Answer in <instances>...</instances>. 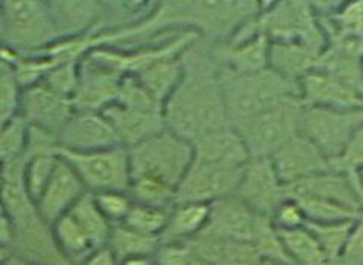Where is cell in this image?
Here are the masks:
<instances>
[{
    "label": "cell",
    "instance_id": "6da1fadb",
    "mask_svg": "<svg viewBox=\"0 0 363 265\" xmlns=\"http://www.w3.org/2000/svg\"><path fill=\"white\" fill-rule=\"evenodd\" d=\"M198 40L183 54V78L163 107L167 130L191 144L231 125L220 67L211 48H199Z\"/></svg>",
    "mask_w": 363,
    "mask_h": 265
},
{
    "label": "cell",
    "instance_id": "7a4b0ae2",
    "mask_svg": "<svg viewBox=\"0 0 363 265\" xmlns=\"http://www.w3.org/2000/svg\"><path fill=\"white\" fill-rule=\"evenodd\" d=\"M25 158L2 163V214L14 229L13 253L41 265H69L52 237V226L40 215L26 193L23 180ZM6 256V254H5Z\"/></svg>",
    "mask_w": 363,
    "mask_h": 265
},
{
    "label": "cell",
    "instance_id": "3957f363",
    "mask_svg": "<svg viewBox=\"0 0 363 265\" xmlns=\"http://www.w3.org/2000/svg\"><path fill=\"white\" fill-rule=\"evenodd\" d=\"M230 124L238 126L286 101L300 98V84L272 69L257 73H234L220 69Z\"/></svg>",
    "mask_w": 363,
    "mask_h": 265
},
{
    "label": "cell",
    "instance_id": "277c9868",
    "mask_svg": "<svg viewBox=\"0 0 363 265\" xmlns=\"http://www.w3.org/2000/svg\"><path fill=\"white\" fill-rule=\"evenodd\" d=\"M2 48L18 55H37L61 40L53 23L49 2L2 0L0 2Z\"/></svg>",
    "mask_w": 363,
    "mask_h": 265
},
{
    "label": "cell",
    "instance_id": "5b68a950",
    "mask_svg": "<svg viewBox=\"0 0 363 265\" xmlns=\"http://www.w3.org/2000/svg\"><path fill=\"white\" fill-rule=\"evenodd\" d=\"M128 151L133 178L157 180L177 190L195 161V145L167 129Z\"/></svg>",
    "mask_w": 363,
    "mask_h": 265
},
{
    "label": "cell",
    "instance_id": "8992f818",
    "mask_svg": "<svg viewBox=\"0 0 363 265\" xmlns=\"http://www.w3.org/2000/svg\"><path fill=\"white\" fill-rule=\"evenodd\" d=\"M259 31L271 43H298L324 52L327 37L313 4L275 2L264 4L257 17Z\"/></svg>",
    "mask_w": 363,
    "mask_h": 265
},
{
    "label": "cell",
    "instance_id": "52a82bcc",
    "mask_svg": "<svg viewBox=\"0 0 363 265\" xmlns=\"http://www.w3.org/2000/svg\"><path fill=\"white\" fill-rule=\"evenodd\" d=\"M303 109L301 98H294L254 116L234 129L243 137L252 158H271L300 133Z\"/></svg>",
    "mask_w": 363,
    "mask_h": 265
},
{
    "label": "cell",
    "instance_id": "ba28073f",
    "mask_svg": "<svg viewBox=\"0 0 363 265\" xmlns=\"http://www.w3.org/2000/svg\"><path fill=\"white\" fill-rule=\"evenodd\" d=\"M60 156L73 166L89 193H130L133 175L128 148L114 146L91 153L60 150Z\"/></svg>",
    "mask_w": 363,
    "mask_h": 265
},
{
    "label": "cell",
    "instance_id": "9c48e42d",
    "mask_svg": "<svg viewBox=\"0 0 363 265\" xmlns=\"http://www.w3.org/2000/svg\"><path fill=\"white\" fill-rule=\"evenodd\" d=\"M362 124L363 110H332L304 105L300 134L315 144L333 163L342 156L351 137Z\"/></svg>",
    "mask_w": 363,
    "mask_h": 265
},
{
    "label": "cell",
    "instance_id": "30bf717a",
    "mask_svg": "<svg viewBox=\"0 0 363 265\" xmlns=\"http://www.w3.org/2000/svg\"><path fill=\"white\" fill-rule=\"evenodd\" d=\"M126 75L105 57L101 48L79 60V84L74 94V109L104 112L119 97Z\"/></svg>",
    "mask_w": 363,
    "mask_h": 265
},
{
    "label": "cell",
    "instance_id": "8fae6325",
    "mask_svg": "<svg viewBox=\"0 0 363 265\" xmlns=\"http://www.w3.org/2000/svg\"><path fill=\"white\" fill-rule=\"evenodd\" d=\"M234 195L257 215L272 217L275 209L286 200V190L271 158H251L242 169Z\"/></svg>",
    "mask_w": 363,
    "mask_h": 265
},
{
    "label": "cell",
    "instance_id": "7c38bea8",
    "mask_svg": "<svg viewBox=\"0 0 363 265\" xmlns=\"http://www.w3.org/2000/svg\"><path fill=\"white\" fill-rule=\"evenodd\" d=\"M242 169H228L194 161L177 190V203H206L234 195Z\"/></svg>",
    "mask_w": 363,
    "mask_h": 265
},
{
    "label": "cell",
    "instance_id": "4fadbf2b",
    "mask_svg": "<svg viewBox=\"0 0 363 265\" xmlns=\"http://www.w3.org/2000/svg\"><path fill=\"white\" fill-rule=\"evenodd\" d=\"M60 150L91 153L123 146L119 136L102 112L74 110L69 122L58 133Z\"/></svg>",
    "mask_w": 363,
    "mask_h": 265
},
{
    "label": "cell",
    "instance_id": "5bb4252c",
    "mask_svg": "<svg viewBox=\"0 0 363 265\" xmlns=\"http://www.w3.org/2000/svg\"><path fill=\"white\" fill-rule=\"evenodd\" d=\"M271 161L284 186L298 183L301 180L327 171H333L332 162L315 144L306 139L300 133L284 144L271 157Z\"/></svg>",
    "mask_w": 363,
    "mask_h": 265
},
{
    "label": "cell",
    "instance_id": "9a60e30c",
    "mask_svg": "<svg viewBox=\"0 0 363 265\" xmlns=\"http://www.w3.org/2000/svg\"><path fill=\"white\" fill-rule=\"evenodd\" d=\"M73 101L60 97L58 93L50 90L43 82L25 89L23 99H21L20 116L32 126L48 130L50 133H58L62 126L69 122L74 113Z\"/></svg>",
    "mask_w": 363,
    "mask_h": 265
},
{
    "label": "cell",
    "instance_id": "2e32d148",
    "mask_svg": "<svg viewBox=\"0 0 363 265\" xmlns=\"http://www.w3.org/2000/svg\"><path fill=\"white\" fill-rule=\"evenodd\" d=\"M300 98L306 107L363 110V93L323 70H312L300 81Z\"/></svg>",
    "mask_w": 363,
    "mask_h": 265
},
{
    "label": "cell",
    "instance_id": "e0dca14e",
    "mask_svg": "<svg viewBox=\"0 0 363 265\" xmlns=\"http://www.w3.org/2000/svg\"><path fill=\"white\" fill-rule=\"evenodd\" d=\"M87 193V188L73 166L61 157L55 173L35 206L40 215L52 226L60 217L66 215L78 203V200Z\"/></svg>",
    "mask_w": 363,
    "mask_h": 265
},
{
    "label": "cell",
    "instance_id": "ac0fdd59",
    "mask_svg": "<svg viewBox=\"0 0 363 265\" xmlns=\"http://www.w3.org/2000/svg\"><path fill=\"white\" fill-rule=\"evenodd\" d=\"M218 65L234 73H257L269 69V38L257 34L248 38L227 40L211 46Z\"/></svg>",
    "mask_w": 363,
    "mask_h": 265
},
{
    "label": "cell",
    "instance_id": "d6986e66",
    "mask_svg": "<svg viewBox=\"0 0 363 265\" xmlns=\"http://www.w3.org/2000/svg\"><path fill=\"white\" fill-rule=\"evenodd\" d=\"M49 8L61 40L108 31L102 2H49Z\"/></svg>",
    "mask_w": 363,
    "mask_h": 265
},
{
    "label": "cell",
    "instance_id": "ffe728a7",
    "mask_svg": "<svg viewBox=\"0 0 363 265\" xmlns=\"http://www.w3.org/2000/svg\"><path fill=\"white\" fill-rule=\"evenodd\" d=\"M195 145V161L228 169H243L251 162V153L240 133L233 125L213 131Z\"/></svg>",
    "mask_w": 363,
    "mask_h": 265
},
{
    "label": "cell",
    "instance_id": "44dd1931",
    "mask_svg": "<svg viewBox=\"0 0 363 265\" xmlns=\"http://www.w3.org/2000/svg\"><path fill=\"white\" fill-rule=\"evenodd\" d=\"M257 214L236 195L220 198L210 205V220L202 233L220 238L251 241Z\"/></svg>",
    "mask_w": 363,
    "mask_h": 265
},
{
    "label": "cell",
    "instance_id": "7402d4cb",
    "mask_svg": "<svg viewBox=\"0 0 363 265\" xmlns=\"http://www.w3.org/2000/svg\"><path fill=\"white\" fill-rule=\"evenodd\" d=\"M125 148H131L166 130L163 113L143 112L113 102L104 112Z\"/></svg>",
    "mask_w": 363,
    "mask_h": 265
},
{
    "label": "cell",
    "instance_id": "603a6c76",
    "mask_svg": "<svg viewBox=\"0 0 363 265\" xmlns=\"http://www.w3.org/2000/svg\"><path fill=\"white\" fill-rule=\"evenodd\" d=\"M284 190L286 198L315 197L335 201V203L348 206L351 209L362 210L354 186L351 183L350 175L345 173L327 171L323 174L313 175L311 178L301 180V182L298 183L287 185L284 186Z\"/></svg>",
    "mask_w": 363,
    "mask_h": 265
},
{
    "label": "cell",
    "instance_id": "cb8c5ba5",
    "mask_svg": "<svg viewBox=\"0 0 363 265\" xmlns=\"http://www.w3.org/2000/svg\"><path fill=\"white\" fill-rule=\"evenodd\" d=\"M198 258L211 265H259L260 254L251 241L220 238L201 233L189 241Z\"/></svg>",
    "mask_w": 363,
    "mask_h": 265
},
{
    "label": "cell",
    "instance_id": "d4e9b609",
    "mask_svg": "<svg viewBox=\"0 0 363 265\" xmlns=\"http://www.w3.org/2000/svg\"><path fill=\"white\" fill-rule=\"evenodd\" d=\"M319 52L313 48L298 43H271L269 69L280 73L286 80L300 84V81L316 69Z\"/></svg>",
    "mask_w": 363,
    "mask_h": 265
},
{
    "label": "cell",
    "instance_id": "484cf974",
    "mask_svg": "<svg viewBox=\"0 0 363 265\" xmlns=\"http://www.w3.org/2000/svg\"><path fill=\"white\" fill-rule=\"evenodd\" d=\"M210 220V205L175 203L170 209L162 242H189L206 230Z\"/></svg>",
    "mask_w": 363,
    "mask_h": 265
},
{
    "label": "cell",
    "instance_id": "4316f807",
    "mask_svg": "<svg viewBox=\"0 0 363 265\" xmlns=\"http://www.w3.org/2000/svg\"><path fill=\"white\" fill-rule=\"evenodd\" d=\"M52 237L61 256L69 262V265H78L90 253L98 250L90 237L79 226V222L69 212L53 222Z\"/></svg>",
    "mask_w": 363,
    "mask_h": 265
},
{
    "label": "cell",
    "instance_id": "83f0119b",
    "mask_svg": "<svg viewBox=\"0 0 363 265\" xmlns=\"http://www.w3.org/2000/svg\"><path fill=\"white\" fill-rule=\"evenodd\" d=\"M160 244H162L160 238L145 235V233L134 230L130 226L121 222V225L113 226L106 246L113 250L119 262H122L128 258L135 256L154 258Z\"/></svg>",
    "mask_w": 363,
    "mask_h": 265
},
{
    "label": "cell",
    "instance_id": "f1b7e54d",
    "mask_svg": "<svg viewBox=\"0 0 363 265\" xmlns=\"http://www.w3.org/2000/svg\"><path fill=\"white\" fill-rule=\"evenodd\" d=\"M284 249L295 265H325L328 258L313 233L306 226L279 229Z\"/></svg>",
    "mask_w": 363,
    "mask_h": 265
},
{
    "label": "cell",
    "instance_id": "f546056e",
    "mask_svg": "<svg viewBox=\"0 0 363 265\" xmlns=\"http://www.w3.org/2000/svg\"><path fill=\"white\" fill-rule=\"evenodd\" d=\"M69 214L79 222V226L90 237L96 249L105 247L108 244L113 225L104 217L91 193L84 194L78 203L69 210Z\"/></svg>",
    "mask_w": 363,
    "mask_h": 265
},
{
    "label": "cell",
    "instance_id": "4dcf8cb0",
    "mask_svg": "<svg viewBox=\"0 0 363 265\" xmlns=\"http://www.w3.org/2000/svg\"><path fill=\"white\" fill-rule=\"evenodd\" d=\"M60 151L26 154L23 180L26 193L34 203H37L41 194L45 193L48 183L50 182V178L60 163Z\"/></svg>",
    "mask_w": 363,
    "mask_h": 265
},
{
    "label": "cell",
    "instance_id": "1f68e13d",
    "mask_svg": "<svg viewBox=\"0 0 363 265\" xmlns=\"http://www.w3.org/2000/svg\"><path fill=\"white\" fill-rule=\"evenodd\" d=\"M316 69L330 73L363 93V60L350 57L327 46L319 55Z\"/></svg>",
    "mask_w": 363,
    "mask_h": 265
},
{
    "label": "cell",
    "instance_id": "d6a6232c",
    "mask_svg": "<svg viewBox=\"0 0 363 265\" xmlns=\"http://www.w3.org/2000/svg\"><path fill=\"white\" fill-rule=\"evenodd\" d=\"M357 220L340 222H312L307 221L306 227L311 230L318 239L319 246L325 252L328 261H335L344 256L351 232L354 229Z\"/></svg>",
    "mask_w": 363,
    "mask_h": 265
},
{
    "label": "cell",
    "instance_id": "836d02e7",
    "mask_svg": "<svg viewBox=\"0 0 363 265\" xmlns=\"http://www.w3.org/2000/svg\"><path fill=\"white\" fill-rule=\"evenodd\" d=\"M251 242L260 254L262 261H274L295 265L289 258V254H287L280 237V232L274 225L271 217L257 215Z\"/></svg>",
    "mask_w": 363,
    "mask_h": 265
},
{
    "label": "cell",
    "instance_id": "e575fe53",
    "mask_svg": "<svg viewBox=\"0 0 363 265\" xmlns=\"http://www.w3.org/2000/svg\"><path fill=\"white\" fill-rule=\"evenodd\" d=\"M295 200L301 206L306 220L312 222H340V221H353L359 220L363 214L362 210L351 209L348 206L335 203L323 198L315 197H300L291 198ZM306 221V222H307Z\"/></svg>",
    "mask_w": 363,
    "mask_h": 265
},
{
    "label": "cell",
    "instance_id": "d590c367",
    "mask_svg": "<svg viewBox=\"0 0 363 265\" xmlns=\"http://www.w3.org/2000/svg\"><path fill=\"white\" fill-rule=\"evenodd\" d=\"M23 92L14 66L0 61V125H5L20 114Z\"/></svg>",
    "mask_w": 363,
    "mask_h": 265
},
{
    "label": "cell",
    "instance_id": "8d00e7d4",
    "mask_svg": "<svg viewBox=\"0 0 363 265\" xmlns=\"http://www.w3.org/2000/svg\"><path fill=\"white\" fill-rule=\"evenodd\" d=\"M29 124L21 116H16L5 125L0 131V162H16L26 157L28 139H29Z\"/></svg>",
    "mask_w": 363,
    "mask_h": 265
},
{
    "label": "cell",
    "instance_id": "74e56055",
    "mask_svg": "<svg viewBox=\"0 0 363 265\" xmlns=\"http://www.w3.org/2000/svg\"><path fill=\"white\" fill-rule=\"evenodd\" d=\"M170 209H162L154 206H146L134 203L130 214H128L123 225L130 226L149 237H157L162 239L163 232L167 226Z\"/></svg>",
    "mask_w": 363,
    "mask_h": 265
},
{
    "label": "cell",
    "instance_id": "f35d334b",
    "mask_svg": "<svg viewBox=\"0 0 363 265\" xmlns=\"http://www.w3.org/2000/svg\"><path fill=\"white\" fill-rule=\"evenodd\" d=\"M40 82L58 93L60 97L73 101L79 84V61L53 66Z\"/></svg>",
    "mask_w": 363,
    "mask_h": 265
},
{
    "label": "cell",
    "instance_id": "ab89813d",
    "mask_svg": "<svg viewBox=\"0 0 363 265\" xmlns=\"http://www.w3.org/2000/svg\"><path fill=\"white\" fill-rule=\"evenodd\" d=\"M93 195L96 200V205L101 209L104 217L108 220L113 226L123 222L134 206V200L130 195V193L110 190V193H99Z\"/></svg>",
    "mask_w": 363,
    "mask_h": 265
},
{
    "label": "cell",
    "instance_id": "60d3db41",
    "mask_svg": "<svg viewBox=\"0 0 363 265\" xmlns=\"http://www.w3.org/2000/svg\"><path fill=\"white\" fill-rule=\"evenodd\" d=\"M333 171L350 174L363 166V124L351 137L345 151L332 163Z\"/></svg>",
    "mask_w": 363,
    "mask_h": 265
},
{
    "label": "cell",
    "instance_id": "b9f144b4",
    "mask_svg": "<svg viewBox=\"0 0 363 265\" xmlns=\"http://www.w3.org/2000/svg\"><path fill=\"white\" fill-rule=\"evenodd\" d=\"M152 259L155 265H190L195 252L189 242H162Z\"/></svg>",
    "mask_w": 363,
    "mask_h": 265
},
{
    "label": "cell",
    "instance_id": "7bdbcfd3",
    "mask_svg": "<svg viewBox=\"0 0 363 265\" xmlns=\"http://www.w3.org/2000/svg\"><path fill=\"white\" fill-rule=\"evenodd\" d=\"M272 221L277 229H296L306 226V215L301 206L295 200L286 198L283 203L275 209Z\"/></svg>",
    "mask_w": 363,
    "mask_h": 265
},
{
    "label": "cell",
    "instance_id": "ee69618b",
    "mask_svg": "<svg viewBox=\"0 0 363 265\" xmlns=\"http://www.w3.org/2000/svg\"><path fill=\"white\" fill-rule=\"evenodd\" d=\"M342 258H347L350 261H354L356 264L363 261V214L356 221L354 229L351 232L350 241L347 244V249Z\"/></svg>",
    "mask_w": 363,
    "mask_h": 265
},
{
    "label": "cell",
    "instance_id": "f6af8a7d",
    "mask_svg": "<svg viewBox=\"0 0 363 265\" xmlns=\"http://www.w3.org/2000/svg\"><path fill=\"white\" fill-rule=\"evenodd\" d=\"M78 265H121V262L113 253V250L108 246H105L90 253L89 256L81 261Z\"/></svg>",
    "mask_w": 363,
    "mask_h": 265
},
{
    "label": "cell",
    "instance_id": "bcb514c9",
    "mask_svg": "<svg viewBox=\"0 0 363 265\" xmlns=\"http://www.w3.org/2000/svg\"><path fill=\"white\" fill-rule=\"evenodd\" d=\"M348 175L351 178V183H353L357 198H359V195H363V166L356 169V171H353V173H350Z\"/></svg>",
    "mask_w": 363,
    "mask_h": 265
},
{
    "label": "cell",
    "instance_id": "7dc6e473",
    "mask_svg": "<svg viewBox=\"0 0 363 265\" xmlns=\"http://www.w3.org/2000/svg\"><path fill=\"white\" fill-rule=\"evenodd\" d=\"M0 261H2V265H41L26 261L23 258H18L16 254H6V256H0Z\"/></svg>",
    "mask_w": 363,
    "mask_h": 265
},
{
    "label": "cell",
    "instance_id": "c3c4849f",
    "mask_svg": "<svg viewBox=\"0 0 363 265\" xmlns=\"http://www.w3.org/2000/svg\"><path fill=\"white\" fill-rule=\"evenodd\" d=\"M121 265H154V259L147 256H135L122 261Z\"/></svg>",
    "mask_w": 363,
    "mask_h": 265
},
{
    "label": "cell",
    "instance_id": "681fc988",
    "mask_svg": "<svg viewBox=\"0 0 363 265\" xmlns=\"http://www.w3.org/2000/svg\"><path fill=\"white\" fill-rule=\"evenodd\" d=\"M190 265H211V264H208V262H206L204 259H201V258H198L196 254H195V259L191 261V264Z\"/></svg>",
    "mask_w": 363,
    "mask_h": 265
},
{
    "label": "cell",
    "instance_id": "f907efd6",
    "mask_svg": "<svg viewBox=\"0 0 363 265\" xmlns=\"http://www.w3.org/2000/svg\"><path fill=\"white\" fill-rule=\"evenodd\" d=\"M259 265H289V264H281V262H274V261H260Z\"/></svg>",
    "mask_w": 363,
    "mask_h": 265
},
{
    "label": "cell",
    "instance_id": "816d5d0a",
    "mask_svg": "<svg viewBox=\"0 0 363 265\" xmlns=\"http://www.w3.org/2000/svg\"><path fill=\"white\" fill-rule=\"evenodd\" d=\"M154 265H155V264H154Z\"/></svg>",
    "mask_w": 363,
    "mask_h": 265
}]
</instances>
